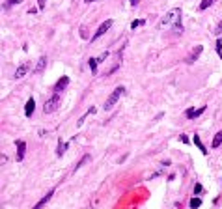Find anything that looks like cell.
<instances>
[{
	"label": "cell",
	"instance_id": "obj_1",
	"mask_svg": "<svg viewBox=\"0 0 222 209\" xmlns=\"http://www.w3.org/2000/svg\"><path fill=\"white\" fill-rule=\"evenodd\" d=\"M159 28L161 30H172L174 28L176 32H181L183 30V26H181V10L174 8V10H170L166 15H162L161 22H159Z\"/></svg>",
	"mask_w": 222,
	"mask_h": 209
},
{
	"label": "cell",
	"instance_id": "obj_2",
	"mask_svg": "<svg viewBox=\"0 0 222 209\" xmlns=\"http://www.w3.org/2000/svg\"><path fill=\"white\" fill-rule=\"evenodd\" d=\"M123 91H125V88H123V86H118V88L112 91V94L108 95V99H107V103H105V106H103V108H105V110H110V108L118 103V99L123 95Z\"/></svg>",
	"mask_w": 222,
	"mask_h": 209
},
{
	"label": "cell",
	"instance_id": "obj_3",
	"mask_svg": "<svg viewBox=\"0 0 222 209\" xmlns=\"http://www.w3.org/2000/svg\"><path fill=\"white\" fill-rule=\"evenodd\" d=\"M60 94H54L51 99H47V103H45V106H43V112L45 114H51V112H54L58 106H60Z\"/></svg>",
	"mask_w": 222,
	"mask_h": 209
},
{
	"label": "cell",
	"instance_id": "obj_4",
	"mask_svg": "<svg viewBox=\"0 0 222 209\" xmlns=\"http://www.w3.org/2000/svg\"><path fill=\"white\" fill-rule=\"evenodd\" d=\"M108 28H112V19H108V21H105V22H103V25H101L99 28H97V30H95V34H93V37H92V39H97V37H101L103 34H107V30H108Z\"/></svg>",
	"mask_w": 222,
	"mask_h": 209
},
{
	"label": "cell",
	"instance_id": "obj_5",
	"mask_svg": "<svg viewBox=\"0 0 222 209\" xmlns=\"http://www.w3.org/2000/svg\"><path fill=\"white\" fill-rule=\"evenodd\" d=\"M202 51H204V47H202V45H198V47H194V49H192V52L187 56V64H194L196 60H198V56L202 54Z\"/></svg>",
	"mask_w": 222,
	"mask_h": 209
},
{
	"label": "cell",
	"instance_id": "obj_6",
	"mask_svg": "<svg viewBox=\"0 0 222 209\" xmlns=\"http://www.w3.org/2000/svg\"><path fill=\"white\" fill-rule=\"evenodd\" d=\"M205 112V106H200V108H189L187 110V118L189 120H194V118H198L200 114H204Z\"/></svg>",
	"mask_w": 222,
	"mask_h": 209
},
{
	"label": "cell",
	"instance_id": "obj_7",
	"mask_svg": "<svg viewBox=\"0 0 222 209\" xmlns=\"http://www.w3.org/2000/svg\"><path fill=\"white\" fill-rule=\"evenodd\" d=\"M53 194H54V189H51V191H49V192H47V194H45V196H43V198H41V200H39V202L34 205V209H43V205H45L49 200L53 198Z\"/></svg>",
	"mask_w": 222,
	"mask_h": 209
},
{
	"label": "cell",
	"instance_id": "obj_8",
	"mask_svg": "<svg viewBox=\"0 0 222 209\" xmlns=\"http://www.w3.org/2000/svg\"><path fill=\"white\" fill-rule=\"evenodd\" d=\"M67 84H69V77H62V79H58V82L54 84L56 94H60L62 90H65V88H67Z\"/></svg>",
	"mask_w": 222,
	"mask_h": 209
},
{
	"label": "cell",
	"instance_id": "obj_9",
	"mask_svg": "<svg viewBox=\"0 0 222 209\" xmlns=\"http://www.w3.org/2000/svg\"><path fill=\"white\" fill-rule=\"evenodd\" d=\"M45 67H47V56H41V58L37 60V65L34 67V73H36V75L43 73V71H45Z\"/></svg>",
	"mask_w": 222,
	"mask_h": 209
},
{
	"label": "cell",
	"instance_id": "obj_10",
	"mask_svg": "<svg viewBox=\"0 0 222 209\" xmlns=\"http://www.w3.org/2000/svg\"><path fill=\"white\" fill-rule=\"evenodd\" d=\"M15 144H17V159L22 161L24 159V149H26V142H24V140H17Z\"/></svg>",
	"mask_w": 222,
	"mask_h": 209
},
{
	"label": "cell",
	"instance_id": "obj_11",
	"mask_svg": "<svg viewBox=\"0 0 222 209\" xmlns=\"http://www.w3.org/2000/svg\"><path fill=\"white\" fill-rule=\"evenodd\" d=\"M34 108H36V101H34V97H30L26 101V106H24V114H26V118H30V116L34 114Z\"/></svg>",
	"mask_w": 222,
	"mask_h": 209
},
{
	"label": "cell",
	"instance_id": "obj_12",
	"mask_svg": "<svg viewBox=\"0 0 222 209\" xmlns=\"http://www.w3.org/2000/svg\"><path fill=\"white\" fill-rule=\"evenodd\" d=\"M28 71V64H22L21 67H17V71H15V79H22L24 75H26Z\"/></svg>",
	"mask_w": 222,
	"mask_h": 209
},
{
	"label": "cell",
	"instance_id": "obj_13",
	"mask_svg": "<svg viewBox=\"0 0 222 209\" xmlns=\"http://www.w3.org/2000/svg\"><path fill=\"white\" fill-rule=\"evenodd\" d=\"M220 144H222V131H218V133L215 134L213 142H211V148H213V149H216V148H218Z\"/></svg>",
	"mask_w": 222,
	"mask_h": 209
},
{
	"label": "cell",
	"instance_id": "obj_14",
	"mask_svg": "<svg viewBox=\"0 0 222 209\" xmlns=\"http://www.w3.org/2000/svg\"><path fill=\"white\" fill-rule=\"evenodd\" d=\"M194 144L198 146V149H202L204 155H207V149H205V146L202 144V140H200V136H198V134H194Z\"/></svg>",
	"mask_w": 222,
	"mask_h": 209
},
{
	"label": "cell",
	"instance_id": "obj_15",
	"mask_svg": "<svg viewBox=\"0 0 222 209\" xmlns=\"http://www.w3.org/2000/svg\"><path fill=\"white\" fill-rule=\"evenodd\" d=\"M65 149H67V144H65V142H62V140H58V149H56V155H58V157H62V155L65 153Z\"/></svg>",
	"mask_w": 222,
	"mask_h": 209
},
{
	"label": "cell",
	"instance_id": "obj_16",
	"mask_svg": "<svg viewBox=\"0 0 222 209\" xmlns=\"http://www.w3.org/2000/svg\"><path fill=\"white\" fill-rule=\"evenodd\" d=\"M189 205H190V209H198V207L202 205V200H200L198 196H196V198H192V200H190V203H189Z\"/></svg>",
	"mask_w": 222,
	"mask_h": 209
},
{
	"label": "cell",
	"instance_id": "obj_17",
	"mask_svg": "<svg viewBox=\"0 0 222 209\" xmlns=\"http://www.w3.org/2000/svg\"><path fill=\"white\" fill-rule=\"evenodd\" d=\"M213 2H215V0H202V2H200V10H207Z\"/></svg>",
	"mask_w": 222,
	"mask_h": 209
},
{
	"label": "cell",
	"instance_id": "obj_18",
	"mask_svg": "<svg viewBox=\"0 0 222 209\" xmlns=\"http://www.w3.org/2000/svg\"><path fill=\"white\" fill-rule=\"evenodd\" d=\"M97 58H90V67H92V71H93V75H95V71H97Z\"/></svg>",
	"mask_w": 222,
	"mask_h": 209
},
{
	"label": "cell",
	"instance_id": "obj_19",
	"mask_svg": "<svg viewBox=\"0 0 222 209\" xmlns=\"http://www.w3.org/2000/svg\"><path fill=\"white\" fill-rule=\"evenodd\" d=\"M88 161H90V155H84V157H82V161H80V162H79V164L75 166V172H77V170H79L80 166H84V164H86V162H88Z\"/></svg>",
	"mask_w": 222,
	"mask_h": 209
},
{
	"label": "cell",
	"instance_id": "obj_20",
	"mask_svg": "<svg viewBox=\"0 0 222 209\" xmlns=\"http://www.w3.org/2000/svg\"><path fill=\"white\" fill-rule=\"evenodd\" d=\"M22 0H8V2L4 4V10H8V8H11V6H15V4H21Z\"/></svg>",
	"mask_w": 222,
	"mask_h": 209
},
{
	"label": "cell",
	"instance_id": "obj_21",
	"mask_svg": "<svg viewBox=\"0 0 222 209\" xmlns=\"http://www.w3.org/2000/svg\"><path fill=\"white\" fill-rule=\"evenodd\" d=\"M144 22H146L144 19H136V21H133V22H131V28H138V26H142V25H144Z\"/></svg>",
	"mask_w": 222,
	"mask_h": 209
},
{
	"label": "cell",
	"instance_id": "obj_22",
	"mask_svg": "<svg viewBox=\"0 0 222 209\" xmlns=\"http://www.w3.org/2000/svg\"><path fill=\"white\" fill-rule=\"evenodd\" d=\"M216 52H218V56L222 58V39H216Z\"/></svg>",
	"mask_w": 222,
	"mask_h": 209
},
{
	"label": "cell",
	"instance_id": "obj_23",
	"mask_svg": "<svg viewBox=\"0 0 222 209\" xmlns=\"http://www.w3.org/2000/svg\"><path fill=\"white\" fill-rule=\"evenodd\" d=\"M202 191H204V189H202V185H200V183H196V185H194V194H200Z\"/></svg>",
	"mask_w": 222,
	"mask_h": 209
},
{
	"label": "cell",
	"instance_id": "obj_24",
	"mask_svg": "<svg viewBox=\"0 0 222 209\" xmlns=\"http://www.w3.org/2000/svg\"><path fill=\"white\" fill-rule=\"evenodd\" d=\"M215 34L218 36V34H222V21L218 22V26H216V30H215Z\"/></svg>",
	"mask_w": 222,
	"mask_h": 209
},
{
	"label": "cell",
	"instance_id": "obj_25",
	"mask_svg": "<svg viewBox=\"0 0 222 209\" xmlns=\"http://www.w3.org/2000/svg\"><path fill=\"white\" fill-rule=\"evenodd\" d=\"M179 140H181V142H183V144H189V138H187V136H185V134H181V136H179Z\"/></svg>",
	"mask_w": 222,
	"mask_h": 209
},
{
	"label": "cell",
	"instance_id": "obj_26",
	"mask_svg": "<svg viewBox=\"0 0 222 209\" xmlns=\"http://www.w3.org/2000/svg\"><path fill=\"white\" fill-rule=\"evenodd\" d=\"M45 2H47V0H37V4H39V8H41V10L45 8Z\"/></svg>",
	"mask_w": 222,
	"mask_h": 209
},
{
	"label": "cell",
	"instance_id": "obj_27",
	"mask_svg": "<svg viewBox=\"0 0 222 209\" xmlns=\"http://www.w3.org/2000/svg\"><path fill=\"white\" fill-rule=\"evenodd\" d=\"M138 2H140V0H131V6H136Z\"/></svg>",
	"mask_w": 222,
	"mask_h": 209
},
{
	"label": "cell",
	"instance_id": "obj_28",
	"mask_svg": "<svg viewBox=\"0 0 222 209\" xmlns=\"http://www.w3.org/2000/svg\"><path fill=\"white\" fill-rule=\"evenodd\" d=\"M86 2H95V0H86Z\"/></svg>",
	"mask_w": 222,
	"mask_h": 209
}]
</instances>
